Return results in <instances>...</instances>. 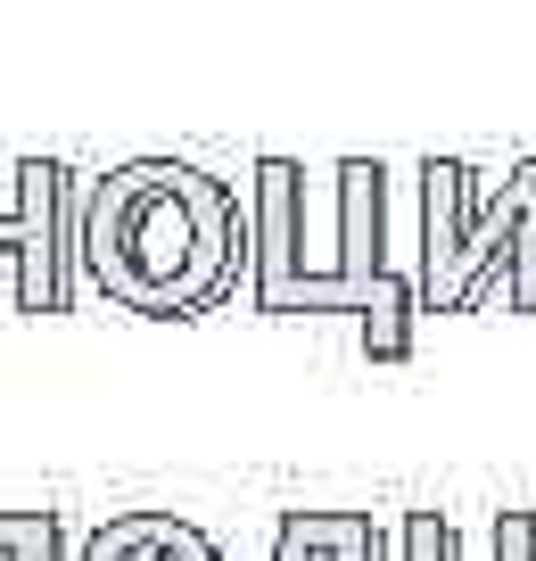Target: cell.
Instances as JSON below:
<instances>
[{
	"label": "cell",
	"instance_id": "cell-6",
	"mask_svg": "<svg viewBox=\"0 0 536 561\" xmlns=\"http://www.w3.org/2000/svg\"><path fill=\"white\" fill-rule=\"evenodd\" d=\"M397 561H454V520L446 512H404ZM495 561H536V512H495Z\"/></svg>",
	"mask_w": 536,
	"mask_h": 561
},
{
	"label": "cell",
	"instance_id": "cell-4",
	"mask_svg": "<svg viewBox=\"0 0 536 561\" xmlns=\"http://www.w3.org/2000/svg\"><path fill=\"white\" fill-rule=\"evenodd\" d=\"M18 215H0V256L18 264V314H67L75 248H83V182L58 158H18Z\"/></svg>",
	"mask_w": 536,
	"mask_h": 561
},
{
	"label": "cell",
	"instance_id": "cell-5",
	"mask_svg": "<svg viewBox=\"0 0 536 561\" xmlns=\"http://www.w3.org/2000/svg\"><path fill=\"white\" fill-rule=\"evenodd\" d=\"M75 561H224V553H215V537L198 520H182V512H107V520L75 545Z\"/></svg>",
	"mask_w": 536,
	"mask_h": 561
},
{
	"label": "cell",
	"instance_id": "cell-7",
	"mask_svg": "<svg viewBox=\"0 0 536 561\" xmlns=\"http://www.w3.org/2000/svg\"><path fill=\"white\" fill-rule=\"evenodd\" d=\"M355 512H281L273 528V561H346Z\"/></svg>",
	"mask_w": 536,
	"mask_h": 561
},
{
	"label": "cell",
	"instance_id": "cell-3",
	"mask_svg": "<svg viewBox=\"0 0 536 561\" xmlns=\"http://www.w3.org/2000/svg\"><path fill=\"white\" fill-rule=\"evenodd\" d=\"M520 240H528V165L503 174L495 198L470 191V165H421V314H479L512 289Z\"/></svg>",
	"mask_w": 536,
	"mask_h": 561
},
{
	"label": "cell",
	"instance_id": "cell-8",
	"mask_svg": "<svg viewBox=\"0 0 536 561\" xmlns=\"http://www.w3.org/2000/svg\"><path fill=\"white\" fill-rule=\"evenodd\" d=\"M0 561H75L58 512H0Z\"/></svg>",
	"mask_w": 536,
	"mask_h": 561
},
{
	"label": "cell",
	"instance_id": "cell-9",
	"mask_svg": "<svg viewBox=\"0 0 536 561\" xmlns=\"http://www.w3.org/2000/svg\"><path fill=\"white\" fill-rule=\"evenodd\" d=\"M528 165V240H520V273H512V289H503V306L512 314H536V158H520Z\"/></svg>",
	"mask_w": 536,
	"mask_h": 561
},
{
	"label": "cell",
	"instance_id": "cell-2",
	"mask_svg": "<svg viewBox=\"0 0 536 561\" xmlns=\"http://www.w3.org/2000/svg\"><path fill=\"white\" fill-rule=\"evenodd\" d=\"M339 264L281 298H264L256 314H355L364 322V347L380 364L413 355V314H421V280H404L388 264V165L380 158H339Z\"/></svg>",
	"mask_w": 536,
	"mask_h": 561
},
{
	"label": "cell",
	"instance_id": "cell-1",
	"mask_svg": "<svg viewBox=\"0 0 536 561\" xmlns=\"http://www.w3.org/2000/svg\"><path fill=\"white\" fill-rule=\"evenodd\" d=\"M83 273L107 306L149 322H191L240 289L248 207L224 174L191 158H124L83 182Z\"/></svg>",
	"mask_w": 536,
	"mask_h": 561
}]
</instances>
